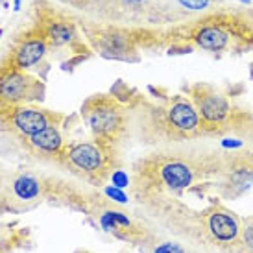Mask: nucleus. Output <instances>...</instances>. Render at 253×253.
Masks as SVG:
<instances>
[{
  "mask_svg": "<svg viewBox=\"0 0 253 253\" xmlns=\"http://www.w3.org/2000/svg\"><path fill=\"white\" fill-rule=\"evenodd\" d=\"M240 233H242V220L229 209L214 205L196 216L192 239L220 253H229L239 244Z\"/></svg>",
  "mask_w": 253,
  "mask_h": 253,
  "instance_id": "obj_1",
  "label": "nucleus"
},
{
  "mask_svg": "<svg viewBox=\"0 0 253 253\" xmlns=\"http://www.w3.org/2000/svg\"><path fill=\"white\" fill-rule=\"evenodd\" d=\"M82 117L94 133V139L107 144L120 139L126 131V109L113 94H92L82 106Z\"/></svg>",
  "mask_w": 253,
  "mask_h": 253,
  "instance_id": "obj_2",
  "label": "nucleus"
},
{
  "mask_svg": "<svg viewBox=\"0 0 253 253\" xmlns=\"http://www.w3.org/2000/svg\"><path fill=\"white\" fill-rule=\"evenodd\" d=\"M59 161H63L69 169L84 176L89 181L100 183L113 174V157L109 152V144L98 139L94 141L74 142L71 146H65L59 155Z\"/></svg>",
  "mask_w": 253,
  "mask_h": 253,
  "instance_id": "obj_3",
  "label": "nucleus"
},
{
  "mask_svg": "<svg viewBox=\"0 0 253 253\" xmlns=\"http://www.w3.org/2000/svg\"><path fill=\"white\" fill-rule=\"evenodd\" d=\"M61 122H63V115L50 111L46 107L34 106V104L11 106L6 102H0V127L2 131L15 135L17 139L36 135L46 127L59 126Z\"/></svg>",
  "mask_w": 253,
  "mask_h": 253,
  "instance_id": "obj_4",
  "label": "nucleus"
},
{
  "mask_svg": "<svg viewBox=\"0 0 253 253\" xmlns=\"http://www.w3.org/2000/svg\"><path fill=\"white\" fill-rule=\"evenodd\" d=\"M44 85L6 57L0 63V102L11 106L41 102Z\"/></svg>",
  "mask_w": 253,
  "mask_h": 253,
  "instance_id": "obj_5",
  "label": "nucleus"
},
{
  "mask_svg": "<svg viewBox=\"0 0 253 253\" xmlns=\"http://www.w3.org/2000/svg\"><path fill=\"white\" fill-rule=\"evenodd\" d=\"M157 124L172 139H190L207 133L196 104L185 96H176L170 100L167 109L157 117Z\"/></svg>",
  "mask_w": 253,
  "mask_h": 253,
  "instance_id": "obj_6",
  "label": "nucleus"
},
{
  "mask_svg": "<svg viewBox=\"0 0 253 253\" xmlns=\"http://www.w3.org/2000/svg\"><path fill=\"white\" fill-rule=\"evenodd\" d=\"M192 102L196 104L202 122L209 133H218L222 129H229L237 122L229 98L222 92L211 89V87H194L192 89Z\"/></svg>",
  "mask_w": 253,
  "mask_h": 253,
  "instance_id": "obj_7",
  "label": "nucleus"
},
{
  "mask_svg": "<svg viewBox=\"0 0 253 253\" xmlns=\"http://www.w3.org/2000/svg\"><path fill=\"white\" fill-rule=\"evenodd\" d=\"M98 207L100 209L96 212V218H98L104 231L115 235L117 239L127 240V242H133V244H141V246L146 244V246L152 248L157 242L155 237H152L142 225L135 224L126 212L113 209L111 205H98Z\"/></svg>",
  "mask_w": 253,
  "mask_h": 253,
  "instance_id": "obj_8",
  "label": "nucleus"
},
{
  "mask_svg": "<svg viewBox=\"0 0 253 253\" xmlns=\"http://www.w3.org/2000/svg\"><path fill=\"white\" fill-rule=\"evenodd\" d=\"M46 50H48V41L44 37L42 28L37 24L34 30L22 34L17 39V42L13 44V48L7 54V57L17 67L28 71V69H34V67H37V65L41 63L42 57L46 56Z\"/></svg>",
  "mask_w": 253,
  "mask_h": 253,
  "instance_id": "obj_9",
  "label": "nucleus"
},
{
  "mask_svg": "<svg viewBox=\"0 0 253 253\" xmlns=\"http://www.w3.org/2000/svg\"><path fill=\"white\" fill-rule=\"evenodd\" d=\"M19 142L37 157H50V159L57 157L59 159L61 152L65 150V135L61 133L59 126L46 127L36 135L19 139Z\"/></svg>",
  "mask_w": 253,
  "mask_h": 253,
  "instance_id": "obj_10",
  "label": "nucleus"
},
{
  "mask_svg": "<svg viewBox=\"0 0 253 253\" xmlns=\"http://www.w3.org/2000/svg\"><path fill=\"white\" fill-rule=\"evenodd\" d=\"M94 46L104 57L109 59H122L129 54L131 50V41L126 32L117 28L102 30L94 36Z\"/></svg>",
  "mask_w": 253,
  "mask_h": 253,
  "instance_id": "obj_11",
  "label": "nucleus"
},
{
  "mask_svg": "<svg viewBox=\"0 0 253 253\" xmlns=\"http://www.w3.org/2000/svg\"><path fill=\"white\" fill-rule=\"evenodd\" d=\"M39 26L44 32L48 46H67V44H72L78 37L76 24L61 17H46L39 22Z\"/></svg>",
  "mask_w": 253,
  "mask_h": 253,
  "instance_id": "obj_12",
  "label": "nucleus"
},
{
  "mask_svg": "<svg viewBox=\"0 0 253 253\" xmlns=\"http://www.w3.org/2000/svg\"><path fill=\"white\" fill-rule=\"evenodd\" d=\"M192 41L209 52H222L229 44V32L220 24H202L194 30Z\"/></svg>",
  "mask_w": 253,
  "mask_h": 253,
  "instance_id": "obj_13",
  "label": "nucleus"
},
{
  "mask_svg": "<svg viewBox=\"0 0 253 253\" xmlns=\"http://www.w3.org/2000/svg\"><path fill=\"white\" fill-rule=\"evenodd\" d=\"M11 196L21 204H36L42 196V185L36 176L32 174H21L11 183Z\"/></svg>",
  "mask_w": 253,
  "mask_h": 253,
  "instance_id": "obj_14",
  "label": "nucleus"
},
{
  "mask_svg": "<svg viewBox=\"0 0 253 253\" xmlns=\"http://www.w3.org/2000/svg\"><path fill=\"white\" fill-rule=\"evenodd\" d=\"M229 253H253V216L242 220V233L239 244Z\"/></svg>",
  "mask_w": 253,
  "mask_h": 253,
  "instance_id": "obj_15",
  "label": "nucleus"
},
{
  "mask_svg": "<svg viewBox=\"0 0 253 253\" xmlns=\"http://www.w3.org/2000/svg\"><path fill=\"white\" fill-rule=\"evenodd\" d=\"M152 253H189L183 246L176 244V242H155L154 246L150 248Z\"/></svg>",
  "mask_w": 253,
  "mask_h": 253,
  "instance_id": "obj_16",
  "label": "nucleus"
},
{
  "mask_svg": "<svg viewBox=\"0 0 253 253\" xmlns=\"http://www.w3.org/2000/svg\"><path fill=\"white\" fill-rule=\"evenodd\" d=\"M177 2H179V6L190 9V11H202L212 4V0H177Z\"/></svg>",
  "mask_w": 253,
  "mask_h": 253,
  "instance_id": "obj_17",
  "label": "nucleus"
},
{
  "mask_svg": "<svg viewBox=\"0 0 253 253\" xmlns=\"http://www.w3.org/2000/svg\"><path fill=\"white\" fill-rule=\"evenodd\" d=\"M111 177L117 187H124V185H127V176L124 174V172H113Z\"/></svg>",
  "mask_w": 253,
  "mask_h": 253,
  "instance_id": "obj_18",
  "label": "nucleus"
},
{
  "mask_svg": "<svg viewBox=\"0 0 253 253\" xmlns=\"http://www.w3.org/2000/svg\"><path fill=\"white\" fill-rule=\"evenodd\" d=\"M106 194L109 198H113V200H117V202H126V196L119 189H106Z\"/></svg>",
  "mask_w": 253,
  "mask_h": 253,
  "instance_id": "obj_19",
  "label": "nucleus"
},
{
  "mask_svg": "<svg viewBox=\"0 0 253 253\" xmlns=\"http://www.w3.org/2000/svg\"><path fill=\"white\" fill-rule=\"evenodd\" d=\"M122 2L129 7H139V6H142V4H146L148 0H122Z\"/></svg>",
  "mask_w": 253,
  "mask_h": 253,
  "instance_id": "obj_20",
  "label": "nucleus"
},
{
  "mask_svg": "<svg viewBox=\"0 0 253 253\" xmlns=\"http://www.w3.org/2000/svg\"><path fill=\"white\" fill-rule=\"evenodd\" d=\"M13 9L15 11H19V9H21V0H13Z\"/></svg>",
  "mask_w": 253,
  "mask_h": 253,
  "instance_id": "obj_21",
  "label": "nucleus"
},
{
  "mask_svg": "<svg viewBox=\"0 0 253 253\" xmlns=\"http://www.w3.org/2000/svg\"><path fill=\"white\" fill-rule=\"evenodd\" d=\"M2 36H4V28H0V39H2Z\"/></svg>",
  "mask_w": 253,
  "mask_h": 253,
  "instance_id": "obj_22",
  "label": "nucleus"
},
{
  "mask_svg": "<svg viewBox=\"0 0 253 253\" xmlns=\"http://www.w3.org/2000/svg\"><path fill=\"white\" fill-rule=\"evenodd\" d=\"M242 2H244V4H250V0H242Z\"/></svg>",
  "mask_w": 253,
  "mask_h": 253,
  "instance_id": "obj_23",
  "label": "nucleus"
},
{
  "mask_svg": "<svg viewBox=\"0 0 253 253\" xmlns=\"http://www.w3.org/2000/svg\"><path fill=\"white\" fill-rule=\"evenodd\" d=\"M189 253H196V252H189Z\"/></svg>",
  "mask_w": 253,
  "mask_h": 253,
  "instance_id": "obj_24",
  "label": "nucleus"
},
{
  "mask_svg": "<svg viewBox=\"0 0 253 253\" xmlns=\"http://www.w3.org/2000/svg\"><path fill=\"white\" fill-rule=\"evenodd\" d=\"M82 253H85V252H82Z\"/></svg>",
  "mask_w": 253,
  "mask_h": 253,
  "instance_id": "obj_25",
  "label": "nucleus"
}]
</instances>
